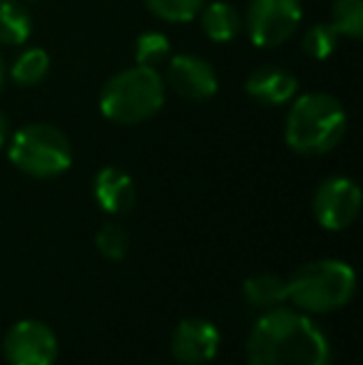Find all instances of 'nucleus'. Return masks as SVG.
I'll list each match as a JSON object with an SVG mask.
<instances>
[{"instance_id":"nucleus-5","label":"nucleus","mask_w":363,"mask_h":365,"mask_svg":"<svg viewBox=\"0 0 363 365\" xmlns=\"http://www.w3.org/2000/svg\"><path fill=\"white\" fill-rule=\"evenodd\" d=\"M8 159L28 177L55 179L73 167V145L60 127L33 122L10 135Z\"/></svg>"},{"instance_id":"nucleus-8","label":"nucleus","mask_w":363,"mask_h":365,"mask_svg":"<svg viewBox=\"0 0 363 365\" xmlns=\"http://www.w3.org/2000/svg\"><path fill=\"white\" fill-rule=\"evenodd\" d=\"M314 217L319 226L329 231H341L351 226L361 212V189L349 177H329L314 192Z\"/></svg>"},{"instance_id":"nucleus-10","label":"nucleus","mask_w":363,"mask_h":365,"mask_svg":"<svg viewBox=\"0 0 363 365\" xmlns=\"http://www.w3.org/2000/svg\"><path fill=\"white\" fill-rule=\"evenodd\" d=\"M219 351V331L204 318H184L172 333V356L180 365H204Z\"/></svg>"},{"instance_id":"nucleus-21","label":"nucleus","mask_w":363,"mask_h":365,"mask_svg":"<svg viewBox=\"0 0 363 365\" xmlns=\"http://www.w3.org/2000/svg\"><path fill=\"white\" fill-rule=\"evenodd\" d=\"M339 35L329 23H316L311 28H306L304 38H301V50L309 55L311 60H326L334 55Z\"/></svg>"},{"instance_id":"nucleus-13","label":"nucleus","mask_w":363,"mask_h":365,"mask_svg":"<svg viewBox=\"0 0 363 365\" xmlns=\"http://www.w3.org/2000/svg\"><path fill=\"white\" fill-rule=\"evenodd\" d=\"M199 23L202 30L212 43L227 45L232 40H237L244 30V18L239 13L237 5L227 3V0H214V3L204 5L199 10Z\"/></svg>"},{"instance_id":"nucleus-4","label":"nucleus","mask_w":363,"mask_h":365,"mask_svg":"<svg viewBox=\"0 0 363 365\" xmlns=\"http://www.w3.org/2000/svg\"><path fill=\"white\" fill-rule=\"evenodd\" d=\"M356 293V274L349 264L321 259L304 264L286 279V301L306 313H331L344 308Z\"/></svg>"},{"instance_id":"nucleus-24","label":"nucleus","mask_w":363,"mask_h":365,"mask_svg":"<svg viewBox=\"0 0 363 365\" xmlns=\"http://www.w3.org/2000/svg\"><path fill=\"white\" fill-rule=\"evenodd\" d=\"M28 3H38V0H28Z\"/></svg>"},{"instance_id":"nucleus-20","label":"nucleus","mask_w":363,"mask_h":365,"mask_svg":"<svg viewBox=\"0 0 363 365\" xmlns=\"http://www.w3.org/2000/svg\"><path fill=\"white\" fill-rule=\"evenodd\" d=\"M95 246L100 251V256L110 261H122L130 251V236H127L125 226L117 224V221H107L100 226L95 236Z\"/></svg>"},{"instance_id":"nucleus-17","label":"nucleus","mask_w":363,"mask_h":365,"mask_svg":"<svg viewBox=\"0 0 363 365\" xmlns=\"http://www.w3.org/2000/svg\"><path fill=\"white\" fill-rule=\"evenodd\" d=\"M172 58V45L170 38L160 30H147L137 38L135 43V63L142 68L160 70L167 60Z\"/></svg>"},{"instance_id":"nucleus-11","label":"nucleus","mask_w":363,"mask_h":365,"mask_svg":"<svg viewBox=\"0 0 363 365\" xmlns=\"http://www.w3.org/2000/svg\"><path fill=\"white\" fill-rule=\"evenodd\" d=\"M244 90L254 102L264 107H281L289 105L296 95H299V80L294 73L284 68H274V65H264L257 68L244 82Z\"/></svg>"},{"instance_id":"nucleus-23","label":"nucleus","mask_w":363,"mask_h":365,"mask_svg":"<svg viewBox=\"0 0 363 365\" xmlns=\"http://www.w3.org/2000/svg\"><path fill=\"white\" fill-rule=\"evenodd\" d=\"M5 75H8V70H5V60H3V55H0V90L5 87Z\"/></svg>"},{"instance_id":"nucleus-22","label":"nucleus","mask_w":363,"mask_h":365,"mask_svg":"<svg viewBox=\"0 0 363 365\" xmlns=\"http://www.w3.org/2000/svg\"><path fill=\"white\" fill-rule=\"evenodd\" d=\"M8 140H10V120H8V115L0 110V149L8 145Z\"/></svg>"},{"instance_id":"nucleus-6","label":"nucleus","mask_w":363,"mask_h":365,"mask_svg":"<svg viewBox=\"0 0 363 365\" xmlns=\"http://www.w3.org/2000/svg\"><path fill=\"white\" fill-rule=\"evenodd\" d=\"M301 18V0H249L244 25L257 48L272 50L294 38Z\"/></svg>"},{"instance_id":"nucleus-14","label":"nucleus","mask_w":363,"mask_h":365,"mask_svg":"<svg viewBox=\"0 0 363 365\" xmlns=\"http://www.w3.org/2000/svg\"><path fill=\"white\" fill-rule=\"evenodd\" d=\"M33 35L30 10L20 0H0V48H18Z\"/></svg>"},{"instance_id":"nucleus-1","label":"nucleus","mask_w":363,"mask_h":365,"mask_svg":"<svg viewBox=\"0 0 363 365\" xmlns=\"http://www.w3.org/2000/svg\"><path fill=\"white\" fill-rule=\"evenodd\" d=\"M331 346L309 316L289 308H272L247 341L249 365H329Z\"/></svg>"},{"instance_id":"nucleus-2","label":"nucleus","mask_w":363,"mask_h":365,"mask_svg":"<svg viewBox=\"0 0 363 365\" xmlns=\"http://www.w3.org/2000/svg\"><path fill=\"white\" fill-rule=\"evenodd\" d=\"M284 137L286 145L304 157H321L341 145L349 127L344 105L329 92H306L289 102Z\"/></svg>"},{"instance_id":"nucleus-15","label":"nucleus","mask_w":363,"mask_h":365,"mask_svg":"<svg viewBox=\"0 0 363 365\" xmlns=\"http://www.w3.org/2000/svg\"><path fill=\"white\" fill-rule=\"evenodd\" d=\"M244 298L252 303L254 308H264V311H272L279 308L286 301V279L272 271H262V274H254L244 281L242 286Z\"/></svg>"},{"instance_id":"nucleus-19","label":"nucleus","mask_w":363,"mask_h":365,"mask_svg":"<svg viewBox=\"0 0 363 365\" xmlns=\"http://www.w3.org/2000/svg\"><path fill=\"white\" fill-rule=\"evenodd\" d=\"M145 5L165 23H192L204 8V0H145Z\"/></svg>"},{"instance_id":"nucleus-9","label":"nucleus","mask_w":363,"mask_h":365,"mask_svg":"<svg viewBox=\"0 0 363 365\" xmlns=\"http://www.w3.org/2000/svg\"><path fill=\"white\" fill-rule=\"evenodd\" d=\"M167 85L189 102H204L217 95L219 77L202 55L184 53L167 60Z\"/></svg>"},{"instance_id":"nucleus-16","label":"nucleus","mask_w":363,"mask_h":365,"mask_svg":"<svg viewBox=\"0 0 363 365\" xmlns=\"http://www.w3.org/2000/svg\"><path fill=\"white\" fill-rule=\"evenodd\" d=\"M50 73V55L43 48H28L13 60L8 75L15 85L35 87L48 77Z\"/></svg>"},{"instance_id":"nucleus-3","label":"nucleus","mask_w":363,"mask_h":365,"mask_svg":"<svg viewBox=\"0 0 363 365\" xmlns=\"http://www.w3.org/2000/svg\"><path fill=\"white\" fill-rule=\"evenodd\" d=\"M165 95L160 70L132 65L105 82L100 92V112L115 125H140L165 107Z\"/></svg>"},{"instance_id":"nucleus-18","label":"nucleus","mask_w":363,"mask_h":365,"mask_svg":"<svg viewBox=\"0 0 363 365\" xmlns=\"http://www.w3.org/2000/svg\"><path fill=\"white\" fill-rule=\"evenodd\" d=\"M329 25L336 35L344 38H361L363 33V0H334Z\"/></svg>"},{"instance_id":"nucleus-7","label":"nucleus","mask_w":363,"mask_h":365,"mask_svg":"<svg viewBox=\"0 0 363 365\" xmlns=\"http://www.w3.org/2000/svg\"><path fill=\"white\" fill-rule=\"evenodd\" d=\"M3 358L8 365H53L58 361V338L48 323L25 318L5 333Z\"/></svg>"},{"instance_id":"nucleus-12","label":"nucleus","mask_w":363,"mask_h":365,"mask_svg":"<svg viewBox=\"0 0 363 365\" xmlns=\"http://www.w3.org/2000/svg\"><path fill=\"white\" fill-rule=\"evenodd\" d=\"M92 197L107 214H127L137 202V187L120 167H102L92 179Z\"/></svg>"}]
</instances>
